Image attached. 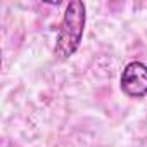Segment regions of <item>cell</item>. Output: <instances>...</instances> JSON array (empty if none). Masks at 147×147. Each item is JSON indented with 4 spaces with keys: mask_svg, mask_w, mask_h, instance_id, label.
<instances>
[{
    "mask_svg": "<svg viewBox=\"0 0 147 147\" xmlns=\"http://www.w3.org/2000/svg\"><path fill=\"white\" fill-rule=\"evenodd\" d=\"M87 24V9L85 4L80 0H73L67 4L54 47V57L57 61H67L71 55H75L82 45L83 33Z\"/></svg>",
    "mask_w": 147,
    "mask_h": 147,
    "instance_id": "cell-1",
    "label": "cell"
},
{
    "mask_svg": "<svg viewBox=\"0 0 147 147\" xmlns=\"http://www.w3.org/2000/svg\"><path fill=\"white\" fill-rule=\"evenodd\" d=\"M121 92L130 99H142L147 95V66L140 61H131L125 66L119 78Z\"/></svg>",
    "mask_w": 147,
    "mask_h": 147,
    "instance_id": "cell-2",
    "label": "cell"
}]
</instances>
